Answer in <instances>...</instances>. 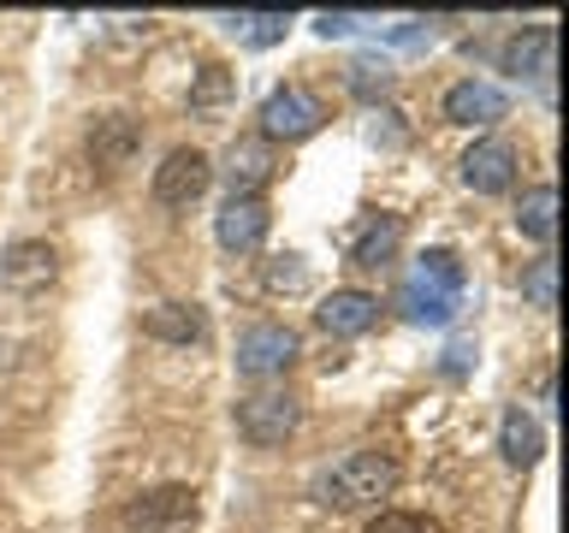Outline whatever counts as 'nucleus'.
Here are the masks:
<instances>
[{"instance_id": "1", "label": "nucleus", "mask_w": 569, "mask_h": 533, "mask_svg": "<svg viewBox=\"0 0 569 533\" xmlns=\"http://www.w3.org/2000/svg\"><path fill=\"white\" fill-rule=\"evenodd\" d=\"M391 486H398V462L386 451H350V456H338L332 469L315 474V504L368 510V504H380V497H391Z\"/></svg>"}, {"instance_id": "2", "label": "nucleus", "mask_w": 569, "mask_h": 533, "mask_svg": "<svg viewBox=\"0 0 569 533\" xmlns=\"http://www.w3.org/2000/svg\"><path fill=\"white\" fill-rule=\"evenodd\" d=\"M398 309L416 320V326H451L462 309V261L451 249H427L416 261V273L403 279Z\"/></svg>"}, {"instance_id": "3", "label": "nucleus", "mask_w": 569, "mask_h": 533, "mask_svg": "<svg viewBox=\"0 0 569 533\" xmlns=\"http://www.w3.org/2000/svg\"><path fill=\"white\" fill-rule=\"evenodd\" d=\"M202 522V504H196L190 486H154L124 504V527L131 533H190Z\"/></svg>"}, {"instance_id": "4", "label": "nucleus", "mask_w": 569, "mask_h": 533, "mask_svg": "<svg viewBox=\"0 0 569 533\" xmlns=\"http://www.w3.org/2000/svg\"><path fill=\"white\" fill-rule=\"evenodd\" d=\"M320 119H327V107H320L302 83H284L261 101V137L267 142H302V137L320 131Z\"/></svg>"}, {"instance_id": "5", "label": "nucleus", "mask_w": 569, "mask_h": 533, "mask_svg": "<svg viewBox=\"0 0 569 533\" xmlns=\"http://www.w3.org/2000/svg\"><path fill=\"white\" fill-rule=\"evenodd\" d=\"M53 279H60V255L42 238H24L0 255V291H12V296H42Z\"/></svg>"}, {"instance_id": "6", "label": "nucleus", "mask_w": 569, "mask_h": 533, "mask_svg": "<svg viewBox=\"0 0 569 533\" xmlns=\"http://www.w3.org/2000/svg\"><path fill=\"white\" fill-rule=\"evenodd\" d=\"M208 178H213V167H208L202 149H172L154 167V202L160 208H190L196 195L208 190Z\"/></svg>"}, {"instance_id": "7", "label": "nucleus", "mask_w": 569, "mask_h": 533, "mask_svg": "<svg viewBox=\"0 0 569 533\" xmlns=\"http://www.w3.org/2000/svg\"><path fill=\"white\" fill-rule=\"evenodd\" d=\"M297 362V332L291 326H249L238 338V373L243 380H273Z\"/></svg>"}, {"instance_id": "8", "label": "nucleus", "mask_w": 569, "mask_h": 533, "mask_svg": "<svg viewBox=\"0 0 569 533\" xmlns=\"http://www.w3.org/2000/svg\"><path fill=\"white\" fill-rule=\"evenodd\" d=\"M238 433L249 444H279L297 433V398L284 391H261V398H243L238 403Z\"/></svg>"}, {"instance_id": "9", "label": "nucleus", "mask_w": 569, "mask_h": 533, "mask_svg": "<svg viewBox=\"0 0 569 533\" xmlns=\"http://www.w3.org/2000/svg\"><path fill=\"white\" fill-rule=\"evenodd\" d=\"M267 225H273V213H267L261 195H226L220 220H213V238H220V249H231V255H249V249H261Z\"/></svg>"}, {"instance_id": "10", "label": "nucleus", "mask_w": 569, "mask_h": 533, "mask_svg": "<svg viewBox=\"0 0 569 533\" xmlns=\"http://www.w3.org/2000/svg\"><path fill=\"white\" fill-rule=\"evenodd\" d=\"M462 184L475 195H505L516 184V142H505V137L475 142V149L462 154Z\"/></svg>"}, {"instance_id": "11", "label": "nucleus", "mask_w": 569, "mask_h": 533, "mask_svg": "<svg viewBox=\"0 0 569 533\" xmlns=\"http://www.w3.org/2000/svg\"><path fill=\"white\" fill-rule=\"evenodd\" d=\"M510 113V95L487 78H462L445 89V119L451 124H498Z\"/></svg>"}, {"instance_id": "12", "label": "nucleus", "mask_w": 569, "mask_h": 533, "mask_svg": "<svg viewBox=\"0 0 569 533\" xmlns=\"http://www.w3.org/2000/svg\"><path fill=\"white\" fill-rule=\"evenodd\" d=\"M137 142H142V124H137V119H124V113L96 119V131H89V160H96L107 178H113L119 167H131Z\"/></svg>"}, {"instance_id": "13", "label": "nucleus", "mask_w": 569, "mask_h": 533, "mask_svg": "<svg viewBox=\"0 0 569 533\" xmlns=\"http://www.w3.org/2000/svg\"><path fill=\"white\" fill-rule=\"evenodd\" d=\"M226 178H231V195H261V184L273 178V142H267V137H243V142H231V154H226Z\"/></svg>"}, {"instance_id": "14", "label": "nucleus", "mask_w": 569, "mask_h": 533, "mask_svg": "<svg viewBox=\"0 0 569 533\" xmlns=\"http://www.w3.org/2000/svg\"><path fill=\"white\" fill-rule=\"evenodd\" d=\"M142 332L160 338V344H202L208 338V314L196 302H160V309L142 314Z\"/></svg>"}, {"instance_id": "15", "label": "nucleus", "mask_w": 569, "mask_h": 533, "mask_svg": "<svg viewBox=\"0 0 569 533\" xmlns=\"http://www.w3.org/2000/svg\"><path fill=\"white\" fill-rule=\"evenodd\" d=\"M315 314H320V326H327L332 338H362L373 320H380V302H373L368 291H332Z\"/></svg>"}, {"instance_id": "16", "label": "nucleus", "mask_w": 569, "mask_h": 533, "mask_svg": "<svg viewBox=\"0 0 569 533\" xmlns=\"http://www.w3.org/2000/svg\"><path fill=\"white\" fill-rule=\"evenodd\" d=\"M498 444H505V456L516 462V469H533L540 451H546V433H540V421H533L522 403H510L505 421H498Z\"/></svg>"}, {"instance_id": "17", "label": "nucleus", "mask_w": 569, "mask_h": 533, "mask_svg": "<svg viewBox=\"0 0 569 533\" xmlns=\"http://www.w3.org/2000/svg\"><path fill=\"white\" fill-rule=\"evenodd\" d=\"M398 243H403V220L398 213H373V220L350 238V261L356 266H386L398 255Z\"/></svg>"}, {"instance_id": "18", "label": "nucleus", "mask_w": 569, "mask_h": 533, "mask_svg": "<svg viewBox=\"0 0 569 533\" xmlns=\"http://www.w3.org/2000/svg\"><path fill=\"white\" fill-rule=\"evenodd\" d=\"M505 71L510 78H546L551 71V30L533 24L528 36H516V42L505 48Z\"/></svg>"}, {"instance_id": "19", "label": "nucleus", "mask_w": 569, "mask_h": 533, "mask_svg": "<svg viewBox=\"0 0 569 533\" xmlns=\"http://www.w3.org/2000/svg\"><path fill=\"white\" fill-rule=\"evenodd\" d=\"M516 231L533 243H551V231H558V190L551 184H533L522 195V208H516Z\"/></svg>"}, {"instance_id": "20", "label": "nucleus", "mask_w": 569, "mask_h": 533, "mask_svg": "<svg viewBox=\"0 0 569 533\" xmlns=\"http://www.w3.org/2000/svg\"><path fill=\"white\" fill-rule=\"evenodd\" d=\"M231 30H238L249 48H273L279 36L291 30V18L284 12H243V18H231Z\"/></svg>"}, {"instance_id": "21", "label": "nucleus", "mask_w": 569, "mask_h": 533, "mask_svg": "<svg viewBox=\"0 0 569 533\" xmlns=\"http://www.w3.org/2000/svg\"><path fill=\"white\" fill-rule=\"evenodd\" d=\"M522 296L533 302V309H558V261H551V255H540V261H533L528 266V273H522Z\"/></svg>"}, {"instance_id": "22", "label": "nucleus", "mask_w": 569, "mask_h": 533, "mask_svg": "<svg viewBox=\"0 0 569 533\" xmlns=\"http://www.w3.org/2000/svg\"><path fill=\"white\" fill-rule=\"evenodd\" d=\"M345 83H350L362 101H373V95H386V89H391V66H386V60H368V53H362V60L345 66Z\"/></svg>"}, {"instance_id": "23", "label": "nucleus", "mask_w": 569, "mask_h": 533, "mask_svg": "<svg viewBox=\"0 0 569 533\" xmlns=\"http://www.w3.org/2000/svg\"><path fill=\"white\" fill-rule=\"evenodd\" d=\"M362 533H445L433 515H416V510H380Z\"/></svg>"}, {"instance_id": "24", "label": "nucleus", "mask_w": 569, "mask_h": 533, "mask_svg": "<svg viewBox=\"0 0 569 533\" xmlns=\"http://www.w3.org/2000/svg\"><path fill=\"white\" fill-rule=\"evenodd\" d=\"M231 95V71L226 66H202V83L190 89V113H208V107H220Z\"/></svg>"}, {"instance_id": "25", "label": "nucleus", "mask_w": 569, "mask_h": 533, "mask_svg": "<svg viewBox=\"0 0 569 533\" xmlns=\"http://www.w3.org/2000/svg\"><path fill=\"white\" fill-rule=\"evenodd\" d=\"M267 291H309V266H302V255H273V266H267Z\"/></svg>"}, {"instance_id": "26", "label": "nucleus", "mask_w": 569, "mask_h": 533, "mask_svg": "<svg viewBox=\"0 0 569 533\" xmlns=\"http://www.w3.org/2000/svg\"><path fill=\"white\" fill-rule=\"evenodd\" d=\"M362 24H368V18H356V12H320L315 18V36H320V42H332V36H356Z\"/></svg>"}, {"instance_id": "27", "label": "nucleus", "mask_w": 569, "mask_h": 533, "mask_svg": "<svg viewBox=\"0 0 569 533\" xmlns=\"http://www.w3.org/2000/svg\"><path fill=\"white\" fill-rule=\"evenodd\" d=\"M475 355H480V350H475V338H457V344L445 350V373H469V368H475Z\"/></svg>"}]
</instances>
